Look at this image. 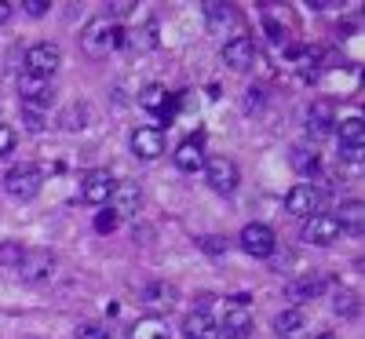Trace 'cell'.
Returning <instances> with one entry per match:
<instances>
[{
  "label": "cell",
  "mask_w": 365,
  "mask_h": 339,
  "mask_svg": "<svg viewBox=\"0 0 365 339\" xmlns=\"http://www.w3.org/2000/svg\"><path fill=\"white\" fill-rule=\"evenodd\" d=\"M120 44H125V29H120L113 19L99 15V19H91L84 26V33H81V48L91 55V58H103L110 51H117Z\"/></svg>",
  "instance_id": "1"
},
{
  "label": "cell",
  "mask_w": 365,
  "mask_h": 339,
  "mask_svg": "<svg viewBox=\"0 0 365 339\" xmlns=\"http://www.w3.org/2000/svg\"><path fill=\"white\" fill-rule=\"evenodd\" d=\"M41 182H44V172L34 165V161H22L15 168H8L4 175V190L19 201H29V197H37L41 194Z\"/></svg>",
  "instance_id": "2"
},
{
  "label": "cell",
  "mask_w": 365,
  "mask_h": 339,
  "mask_svg": "<svg viewBox=\"0 0 365 339\" xmlns=\"http://www.w3.org/2000/svg\"><path fill=\"white\" fill-rule=\"evenodd\" d=\"M63 66V48L51 44V41H41L26 51V73L29 77H41V80H51L55 70Z\"/></svg>",
  "instance_id": "3"
},
{
  "label": "cell",
  "mask_w": 365,
  "mask_h": 339,
  "mask_svg": "<svg viewBox=\"0 0 365 339\" xmlns=\"http://www.w3.org/2000/svg\"><path fill=\"white\" fill-rule=\"evenodd\" d=\"M322 190L318 187H307V182H299V187H292L289 190V197H285V212L292 215V219H303L307 223L311 215H318L322 212Z\"/></svg>",
  "instance_id": "4"
},
{
  "label": "cell",
  "mask_w": 365,
  "mask_h": 339,
  "mask_svg": "<svg viewBox=\"0 0 365 339\" xmlns=\"http://www.w3.org/2000/svg\"><path fill=\"white\" fill-rule=\"evenodd\" d=\"M237 244H241L249 256H256V259H267V256L278 252V237H274V230H270L267 223H249L245 230H241Z\"/></svg>",
  "instance_id": "5"
},
{
  "label": "cell",
  "mask_w": 365,
  "mask_h": 339,
  "mask_svg": "<svg viewBox=\"0 0 365 339\" xmlns=\"http://www.w3.org/2000/svg\"><path fill=\"white\" fill-rule=\"evenodd\" d=\"M19 99H22V110H34V113H44L55 99L51 91V80H41V77H22L19 80Z\"/></svg>",
  "instance_id": "6"
},
{
  "label": "cell",
  "mask_w": 365,
  "mask_h": 339,
  "mask_svg": "<svg viewBox=\"0 0 365 339\" xmlns=\"http://www.w3.org/2000/svg\"><path fill=\"white\" fill-rule=\"evenodd\" d=\"M201 172H205L208 187L216 190V194H234V190H237V165H234V161H227V157H208Z\"/></svg>",
  "instance_id": "7"
},
{
  "label": "cell",
  "mask_w": 365,
  "mask_h": 339,
  "mask_svg": "<svg viewBox=\"0 0 365 339\" xmlns=\"http://www.w3.org/2000/svg\"><path fill=\"white\" fill-rule=\"evenodd\" d=\"M15 270L22 273V281H44V277L55 273V256L48 249H26V256Z\"/></svg>",
  "instance_id": "8"
},
{
  "label": "cell",
  "mask_w": 365,
  "mask_h": 339,
  "mask_svg": "<svg viewBox=\"0 0 365 339\" xmlns=\"http://www.w3.org/2000/svg\"><path fill=\"white\" fill-rule=\"evenodd\" d=\"M336 237H340V223H336L332 212H318L303 223V241L307 244H332Z\"/></svg>",
  "instance_id": "9"
},
{
  "label": "cell",
  "mask_w": 365,
  "mask_h": 339,
  "mask_svg": "<svg viewBox=\"0 0 365 339\" xmlns=\"http://www.w3.org/2000/svg\"><path fill=\"white\" fill-rule=\"evenodd\" d=\"M110 194H113V175H110V172L96 168V172H88V175L81 179V201H88V204H106Z\"/></svg>",
  "instance_id": "10"
},
{
  "label": "cell",
  "mask_w": 365,
  "mask_h": 339,
  "mask_svg": "<svg viewBox=\"0 0 365 339\" xmlns=\"http://www.w3.org/2000/svg\"><path fill=\"white\" fill-rule=\"evenodd\" d=\"M223 63H227L230 70H237V73L252 70V66H256V44H252L249 37L227 41V44H223Z\"/></svg>",
  "instance_id": "11"
},
{
  "label": "cell",
  "mask_w": 365,
  "mask_h": 339,
  "mask_svg": "<svg viewBox=\"0 0 365 339\" xmlns=\"http://www.w3.org/2000/svg\"><path fill=\"white\" fill-rule=\"evenodd\" d=\"M132 153L139 161H158L165 153V135L158 128H135L132 132Z\"/></svg>",
  "instance_id": "12"
},
{
  "label": "cell",
  "mask_w": 365,
  "mask_h": 339,
  "mask_svg": "<svg viewBox=\"0 0 365 339\" xmlns=\"http://www.w3.org/2000/svg\"><path fill=\"white\" fill-rule=\"evenodd\" d=\"M220 335L227 339H249L252 335V314H249V306H227V314H223V325H220Z\"/></svg>",
  "instance_id": "13"
},
{
  "label": "cell",
  "mask_w": 365,
  "mask_h": 339,
  "mask_svg": "<svg viewBox=\"0 0 365 339\" xmlns=\"http://www.w3.org/2000/svg\"><path fill=\"white\" fill-rule=\"evenodd\" d=\"M139 201H143V194H139V187L135 182H113V194H110V212L117 215H135L139 212Z\"/></svg>",
  "instance_id": "14"
},
{
  "label": "cell",
  "mask_w": 365,
  "mask_h": 339,
  "mask_svg": "<svg viewBox=\"0 0 365 339\" xmlns=\"http://www.w3.org/2000/svg\"><path fill=\"white\" fill-rule=\"evenodd\" d=\"M322 288H325V277L307 273V277H296V281H289V285H285V299L296 306V303H307V299L322 296Z\"/></svg>",
  "instance_id": "15"
},
{
  "label": "cell",
  "mask_w": 365,
  "mask_h": 339,
  "mask_svg": "<svg viewBox=\"0 0 365 339\" xmlns=\"http://www.w3.org/2000/svg\"><path fill=\"white\" fill-rule=\"evenodd\" d=\"M332 215H336V223H340V234L361 237V230H365V204L361 201H344Z\"/></svg>",
  "instance_id": "16"
},
{
  "label": "cell",
  "mask_w": 365,
  "mask_h": 339,
  "mask_svg": "<svg viewBox=\"0 0 365 339\" xmlns=\"http://www.w3.org/2000/svg\"><path fill=\"white\" fill-rule=\"evenodd\" d=\"M182 339H220V325L212 321V314L194 311V314H187V321H182Z\"/></svg>",
  "instance_id": "17"
},
{
  "label": "cell",
  "mask_w": 365,
  "mask_h": 339,
  "mask_svg": "<svg viewBox=\"0 0 365 339\" xmlns=\"http://www.w3.org/2000/svg\"><path fill=\"white\" fill-rule=\"evenodd\" d=\"M172 157H175V168L179 172H201L205 168V153H201V142L197 139H187V142H179V150L172 153Z\"/></svg>",
  "instance_id": "18"
},
{
  "label": "cell",
  "mask_w": 365,
  "mask_h": 339,
  "mask_svg": "<svg viewBox=\"0 0 365 339\" xmlns=\"http://www.w3.org/2000/svg\"><path fill=\"white\" fill-rule=\"evenodd\" d=\"M139 303L150 306V311H168V306L175 303V288L168 281H154V285H146L139 292Z\"/></svg>",
  "instance_id": "19"
},
{
  "label": "cell",
  "mask_w": 365,
  "mask_h": 339,
  "mask_svg": "<svg viewBox=\"0 0 365 339\" xmlns=\"http://www.w3.org/2000/svg\"><path fill=\"white\" fill-rule=\"evenodd\" d=\"M299 328H303V311L299 306H289V311H282L278 318H274V335L278 339H292Z\"/></svg>",
  "instance_id": "20"
},
{
  "label": "cell",
  "mask_w": 365,
  "mask_h": 339,
  "mask_svg": "<svg viewBox=\"0 0 365 339\" xmlns=\"http://www.w3.org/2000/svg\"><path fill=\"white\" fill-rule=\"evenodd\" d=\"M128 339H168V325L161 318H143L128 328Z\"/></svg>",
  "instance_id": "21"
},
{
  "label": "cell",
  "mask_w": 365,
  "mask_h": 339,
  "mask_svg": "<svg viewBox=\"0 0 365 339\" xmlns=\"http://www.w3.org/2000/svg\"><path fill=\"white\" fill-rule=\"evenodd\" d=\"M289 161H292V168H296L299 175H318V168H322L318 150H307V146H296Z\"/></svg>",
  "instance_id": "22"
},
{
  "label": "cell",
  "mask_w": 365,
  "mask_h": 339,
  "mask_svg": "<svg viewBox=\"0 0 365 339\" xmlns=\"http://www.w3.org/2000/svg\"><path fill=\"white\" fill-rule=\"evenodd\" d=\"M307 132H311L314 139H322V135H329V132H332V113H329V106H325V103L311 106V113H307Z\"/></svg>",
  "instance_id": "23"
},
{
  "label": "cell",
  "mask_w": 365,
  "mask_h": 339,
  "mask_svg": "<svg viewBox=\"0 0 365 339\" xmlns=\"http://www.w3.org/2000/svg\"><path fill=\"white\" fill-rule=\"evenodd\" d=\"M336 132H340V146L365 150V128H361V117H347V120H344V125H340Z\"/></svg>",
  "instance_id": "24"
},
{
  "label": "cell",
  "mask_w": 365,
  "mask_h": 339,
  "mask_svg": "<svg viewBox=\"0 0 365 339\" xmlns=\"http://www.w3.org/2000/svg\"><path fill=\"white\" fill-rule=\"evenodd\" d=\"M58 125H63L66 132H81V128H88V106H81V103L66 106L63 117H58Z\"/></svg>",
  "instance_id": "25"
},
{
  "label": "cell",
  "mask_w": 365,
  "mask_h": 339,
  "mask_svg": "<svg viewBox=\"0 0 365 339\" xmlns=\"http://www.w3.org/2000/svg\"><path fill=\"white\" fill-rule=\"evenodd\" d=\"M139 106H143V110H154V113L165 110V106H168V91H165L161 84H146L143 95H139Z\"/></svg>",
  "instance_id": "26"
},
{
  "label": "cell",
  "mask_w": 365,
  "mask_h": 339,
  "mask_svg": "<svg viewBox=\"0 0 365 339\" xmlns=\"http://www.w3.org/2000/svg\"><path fill=\"white\" fill-rule=\"evenodd\" d=\"M205 15H208V26H212V29H223V26L234 19L230 4H220V0H208V4H205Z\"/></svg>",
  "instance_id": "27"
},
{
  "label": "cell",
  "mask_w": 365,
  "mask_h": 339,
  "mask_svg": "<svg viewBox=\"0 0 365 339\" xmlns=\"http://www.w3.org/2000/svg\"><path fill=\"white\" fill-rule=\"evenodd\" d=\"M22 256H26V249H22V241H0V266H8V270H15V266L22 263Z\"/></svg>",
  "instance_id": "28"
},
{
  "label": "cell",
  "mask_w": 365,
  "mask_h": 339,
  "mask_svg": "<svg viewBox=\"0 0 365 339\" xmlns=\"http://www.w3.org/2000/svg\"><path fill=\"white\" fill-rule=\"evenodd\" d=\"M332 311L344 314V318H354V314H358V296H354V292H336V299H332Z\"/></svg>",
  "instance_id": "29"
},
{
  "label": "cell",
  "mask_w": 365,
  "mask_h": 339,
  "mask_svg": "<svg viewBox=\"0 0 365 339\" xmlns=\"http://www.w3.org/2000/svg\"><path fill=\"white\" fill-rule=\"evenodd\" d=\"M77 339H110V328L106 325H96V321H88L77 328Z\"/></svg>",
  "instance_id": "30"
},
{
  "label": "cell",
  "mask_w": 365,
  "mask_h": 339,
  "mask_svg": "<svg viewBox=\"0 0 365 339\" xmlns=\"http://www.w3.org/2000/svg\"><path fill=\"white\" fill-rule=\"evenodd\" d=\"M201 249H205L208 256H223V252H227V237L208 234V237H201Z\"/></svg>",
  "instance_id": "31"
},
{
  "label": "cell",
  "mask_w": 365,
  "mask_h": 339,
  "mask_svg": "<svg viewBox=\"0 0 365 339\" xmlns=\"http://www.w3.org/2000/svg\"><path fill=\"white\" fill-rule=\"evenodd\" d=\"M15 142H19V135L8 125H0V157H8V153L15 150Z\"/></svg>",
  "instance_id": "32"
},
{
  "label": "cell",
  "mask_w": 365,
  "mask_h": 339,
  "mask_svg": "<svg viewBox=\"0 0 365 339\" xmlns=\"http://www.w3.org/2000/svg\"><path fill=\"white\" fill-rule=\"evenodd\" d=\"M22 8H26V15H29V19H41L51 4H48V0H22Z\"/></svg>",
  "instance_id": "33"
},
{
  "label": "cell",
  "mask_w": 365,
  "mask_h": 339,
  "mask_svg": "<svg viewBox=\"0 0 365 339\" xmlns=\"http://www.w3.org/2000/svg\"><path fill=\"white\" fill-rule=\"evenodd\" d=\"M22 120L29 132H44V113H34V110H22Z\"/></svg>",
  "instance_id": "34"
},
{
  "label": "cell",
  "mask_w": 365,
  "mask_h": 339,
  "mask_svg": "<svg viewBox=\"0 0 365 339\" xmlns=\"http://www.w3.org/2000/svg\"><path fill=\"white\" fill-rule=\"evenodd\" d=\"M259 106H263V91H259V88H249V91H245V110L252 113V110H259Z\"/></svg>",
  "instance_id": "35"
},
{
  "label": "cell",
  "mask_w": 365,
  "mask_h": 339,
  "mask_svg": "<svg viewBox=\"0 0 365 339\" xmlns=\"http://www.w3.org/2000/svg\"><path fill=\"white\" fill-rule=\"evenodd\" d=\"M113 226H117V215H113V212H103L99 219H96V230H99V234H110Z\"/></svg>",
  "instance_id": "36"
},
{
  "label": "cell",
  "mask_w": 365,
  "mask_h": 339,
  "mask_svg": "<svg viewBox=\"0 0 365 339\" xmlns=\"http://www.w3.org/2000/svg\"><path fill=\"white\" fill-rule=\"evenodd\" d=\"M361 153H365V150H354V146H340V161H351V165H361Z\"/></svg>",
  "instance_id": "37"
},
{
  "label": "cell",
  "mask_w": 365,
  "mask_h": 339,
  "mask_svg": "<svg viewBox=\"0 0 365 339\" xmlns=\"http://www.w3.org/2000/svg\"><path fill=\"white\" fill-rule=\"evenodd\" d=\"M132 8H135L132 0H120V4H110V11H113L117 19H125V15H132Z\"/></svg>",
  "instance_id": "38"
},
{
  "label": "cell",
  "mask_w": 365,
  "mask_h": 339,
  "mask_svg": "<svg viewBox=\"0 0 365 339\" xmlns=\"http://www.w3.org/2000/svg\"><path fill=\"white\" fill-rule=\"evenodd\" d=\"M11 19V4H8V0H0V26H4Z\"/></svg>",
  "instance_id": "39"
},
{
  "label": "cell",
  "mask_w": 365,
  "mask_h": 339,
  "mask_svg": "<svg viewBox=\"0 0 365 339\" xmlns=\"http://www.w3.org/2000/svg\"><path fill=\"white\" fill-rule=\"evenodd\" d=\"M314 339H336V335H332V332H322V335H314Z\"/></svg>",
  "instance_id": "40"
}]
</instances>
